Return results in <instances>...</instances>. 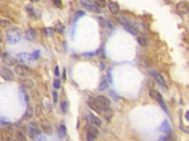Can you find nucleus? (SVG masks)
I'll return each instance as SVG.
<instances>
[{
	"mask_svg": "<svg viewBox=\"0 0 189 141\" xmlns=\"http://www.w3.org/2000/svg\"><path fill=\"white\" fill-rule=\"evenodd\" d=\"M28 132H29L30 138L33 139L34 141H47V138L41 133V131H40L37 124L34 123V122H31V123H30Z\"/></svg>",
	"mask_w": 189,
	"mask_h": 141,
	"instance_id": "1",
	"label": "nucleus"
},
{
	"mask_svg": "<svg viewBox=\"0 0 189 141\" xmlns=\"http://www.w3.org/2000/svg\"><path fill=\"white\" fill-rule=\"evenodd\" d=\"M6 39L9 44H16L20 42L21 39V34L18 29H15V28H13V29H11L9 31H7L6 34Z\"/></svg>",
	"mask_w": 189,
	"mask_h": 141,
	"instance_id": "2",
	"label": "nucleus"
},
{
	"mask_svg": "<svg viewBox=\"0 0 189 141\" xmlns=\"http://www.w3.org/2000/svg\"><path fill=\"white\" fill-rule=\"evenodd\" d=\"M87 103H88V105L94 110V111H97L98 114H103V112L106 111V109H105V106L98 101V98L95 97H89L88 98V101H87Z\"/></svg>",
	"mask_w": 189,
	"mask_h": 141,
	"instance_id": "3",
	"label": "nucleus"
},
{
	"mask_svg": "<svg viewBox=\"0 0 189 141\" xmlns=\"http://www.w3.org/2000/svg\"><path fill=\"white\" fill-rule=\"evenodd\" d=\"M13 138L14 133L11 127H4L0 131V141H12Z\"/></svg>",
	"mask_w": 189,
	"mask_h": 141,
	"instance_id": "4",
	"label": "nucleus"
},
{
	"mask_svg": "<svg viewBox=\"0 0 189 141\" xmlns=\"http://www.w3.org/2000/svg\"><path fill=\"white\" fill-rule=\"evenodd\" d=\"M81 5L87 8L89 12H93V13H99L100 12V7L97 5L95 1H93V0H81Z\"/></svg>",
	"mask_w": 189,
	"mask_h": 141,
	"instance_id": "5",
	"label": "nucleus"
},
{
	"mask_svg": "<svg viewBox=\"0 0 189 141\" xmlns=\"http://www.w3.org/2000/svg\"><path fill=\"white\" fill-rule=\"evenodd\" d=\"M14 71H15V73L18 74V75H20V76H22V78H24V76H29L30 74H31V71H30V68L29 67H27L26 65H15L14 66Z\"/></svg>",
	"mask_w": 189,
	"mask_h": 141,
	"instance_id": "6",
	"label": "nucleus"
},
{
	"mask_svg": "<svg viewBox=\"0 0 189 141\" xmlns=\"http://www.w3.org/2000/svg\"><path fill=\"white\" fill-rule=\"evenodd\" d=\"M150 96H151L153 100H155L157 102H158V103L161 105V108L164 109V111H167V108H166V105H165V102H164V100H163V96H161V94H160L159 92H157V90H154V89H151V90H150Z\"/></svg>",
	"mask_w": 189,
	"mask_h": 141,
	"instance_id": "7",
	"label": "nucleus"
},
{
	"mask_svg": "<svg viewBox=\"0 0 189 141\" xmlns=\"http://www.w3.org/2000/svg\"><path fill=\"white\" fill-rule=\"evenodd\" d=\"M0 75H1L3 79L6 80V81H13L14 80V73L8 67H1L0 68Z\"/></svg>",
	"mask_w": 189,
	"mask_h": 141,
	"instance_id": "8",
	"label": "nucleus"
},
{
	"mask_svg": "<svg viewBox=\"0 0 189 141\" xmlns=\"http://www.w3.org/2000/svg\"><path fill=\"white\" fill-rule=\"evenodd\" d=\"M15 59L24 65V64H29L31 60H33V57H31V54H29V53H27V52H21V53H19V54L16 55Z\"/></svg>",
	"mask_w": 189,
	"mask_h": 141,
	"instance_id": "9",
	"label": "nucleus"
},
{
	"mask_svg": "<svg viewBox=\"0 0 189 141\" xmlns=\"http://www.w3.org/2000/svg\"><path fill=\"white\" fill-rule=\"evenodd\" d=\"M151 75L153 76V79H154V81L159 84V86H161V87H164V88H167V83H166V81H165V79H164V76L160 74V73H158V72H151Z\"/></svg>",
	"mask_w": 189,
	"mask_h": 141,
	"instance_id": "10",
	"label": "nucleus"
},
{
	"mask_svg": "<svg viewBox=\"0 0 189 141\" xmlns=\"http://www.w3.org/2000/svg\"><path fill=\"white\" fill-rule=\"evenodd\" d=\"M1 58H3V61H4L5 65H7V66H15L16 59L13 57V55H11L9 53H4L1 55Z\"/></svg>",
	"mask_w": 189,
	"mask_h": 141,
	"instance_id": "11",
	"label": "nucleus"
},
{
	"mask_svg": "<svg viewBox=\"0 0 189 141\" xmlns=\"http://www.w3.org/2000/svg\"><path fill=\"white\" fill-rule=\"evenodd\" d=\"M176 12L180 14V15H183L186 14L187 12H189V5L186 3V1H181L176 5Z\"/></svg>",
	"mask_w": 189,
	"mask_h": 141,
	"instance_id": "12",
	"label": "nucleus"
},
{
	"mask_svg": "<svg viewBox=\"0 0 189 141\" xmlns=\"http://www.w3.org/2000/svg\"><path fill=\"white\" fill-rule=\"evenodd\" d=\"M87 119H88V122H89L93 126H101V125H102L100 118L97 117V116H94V115H92V114H89V115L87 116Z\"/></svg>",
	"mask_w": 189,
	"mask_h": 141,
	"instance_id": "13",
	"label": "nucleus"
},
{
	"mask_svg": "<svg viewBox=\"0 0 189 141\" xmlns=\"http://www.w3.org/2000/svg\"><path fill=\"white\" fill-rule=\"evenodd\" d=\"M107 6H108V8L110 9V12H111L113 14H118V12H119V6H118L117 3H115V1H108Z\"/></svg>",
	"mask_w": 189,
	"mask_h": 141,
	"instance_id": "14",
	"label": "nucleus"
},
{
	"mask_svg": "<svg viewBox=\"0 0 189 141\" xmlns=\"http://www.w3.org/2000/svg\"><path fill=\"white\" fill-rule=\"evenodd\" d=\"M24 36H26V38H27L28 41H34L35 37H36V31H35L34 29H31V28H29V29L26 30Z\"/></svg>",
	"mask_w": 189,
	"mask_h": 141,
	"instance_id": "15",
	"label": "nucleus"
},
{
	"mask_svg": "<svg viewBox=\"0 0 189 141\" xmlns=\"http://www.w3.org/2000/svg\"><path fill=\"white\" fill-rule=\"evenodd\" d=\"M98 98V101L105 106V109L106 110H109V106H110V101L107 98V97H105V96H98L97 97Z\"/></svg>",
	"mask_w": 189,
	"mask_h": 141,
	"instance_id": "16",
	"label": "nucleus"
},
{
	"mask_svg": "<svg viewBox=\"0 0 189 141\" xmlns=\"http://www.w3.org/2000/svg\"><path fill=\"white\" fill-rule=\"evenodd\" d=\"M107 88H108V80H107V76L103 75L99 83V90H106Z\"/></svg>",
	"mask_w": 189,
	"mask_h": 141,
	"instance_id": "17",
	"label": "nucleus"
},
{
	"mask_svg": "<svg viewBox=\"0 0 189 141\" xmlns=\"http://www.w3.org/2000/svg\"><path fill=\"white\" fill-rule=\"evenodd\" d=\"M124 27V29L127 30V31H129L130 34H132V35H138V30L136 29V28L132 25V24H130V23H128V24H125V25H123Z\"/></svg>",
	"mask_w": 189,
	"mask_h": 141,
	"instance_id": "18",
	"label": "nucleus"
},
{
	"mask_svg": "<svg viewBox=\"0 0 189 141\" xmlns=\"http://www.w3.org/2000/svg\"><path fill=\"white\" fill-rule=\"evenodd\" d=\"M161 132H164V133H168L169 134V132H171V126H169V123L167 122V120H165L163 124H161V126H160V128H159Z\"/></svg>",
	"mask_w": 189,
	"mask_h": 141,
	"instance_id": "19",
	"label": "nucleus"
},
{
	"mask_svg": "<svg viewBox=\"0 0 189 141\" xmlns=\"http://www.w3.org/2000/svg\"><path fill=\"white\" fill-rule=\"evenodd\" d=\"M41 128H42L43 132L47 133V134H51V133H52V127H51L48 123H42V124H41Z\"/></svg>",
	"mask_w": 189,
	"mask_h": 141,
	"instance_id": "20",
	"label": "nucleus"
},
{
	"mask_svg": "<svg viewBox=\"0 0 189 141\" xmlns=\"http://www.w3.org/2000/svg\"><path fill=\"white\" fill-rule=\"evenodd\" d=\"M13 141H26V136L21 131H18L13 138Z\"/></svg>",
	"mask_w": 189,
	"mask_h": 141,
	"instance_id": "21",
	"label": "nucleus"
},
{
	"mask_svg": "<svg viewBox=\"0 0 189 141\" xmlns=\"http://www.w3.org/2000/svg\"><path fill=\"white\" fill-rule=\"evenodd\" d=\"M12 22L9 20H6V19H0V27L1 28H8L11 27Z\"/></svg>",
	"mask_w": 189,
	"mask_h": 141,
	"instance_id": "22",
	"label": "nucleus"
},
{
	"mask_svg": "<svg viewBox=\"0 0 189 141\" xmlns=\"http://www.w3.org/2000/svg\"><path fill=\"white\" fill-rule=\"evenodd\" d=\"M87 132H89L90 134H93V135L95 136V138H97V136L99 135V131H98L97 126H90V127L88 128V131H87Z\"/></svg>",
	"mask_w": 189,
	"mask_h": 141,
	"instance_id": "23",
	"label": "nucleus"
},
{
	"mask_svg": "<svg viewBox=\"0 0 189 141\" xmlns=\"http://www.w3.org/2000/svg\"><path fill=\"white\" fill-rule=\"evenodd\" d=\"M55 30L58 31V33H63V31H64V27H63V24L60 22H57L55 24Z\"/></svg>",
	"mask_w": 189,
	"mask_h": 141,
	"instance_id": "24",
	"label": "nucleus"
},
{
	"mask_svg": "<svg viewBox=\"0 0 189 141\" xmlns=\"http://www.w3.org/2000/svg\"><path fill=\"white\" fill-rule=\"evenodd\" d=\"M33 86H34V83L31 82L30 80H24V82H23V87H24V88L31 89V88H33Z\"/></svg>",
	"mask_w": 189,
	"mask_h": 141,
	"instance_id": "25",
	"label": "nucleus"
},
{
	"mask_svg": "<svg viewBox=\"0 0 189 141\" xmlns=\"http://www.w3.org/2000/svg\"><path fill=\"white\" fill-rule=\"evenodd\" d=\"M58 133H59L60 136H65V135H66V128H65L64 125H60V126H59V128H58Z\"/></svg>",
	"mask_w": 189,
	"mask_h": 141,
	"instance_id": "26",
	"label": "nucleus"
},
{
	"mask_svg": "<svg viewBox=\"0 0 189 141\" xmlns=\"http://www.w3.org/2000/svg\"><path fill=\"white\" fill-rule=\"evenodd\" d=\"M138 43H139L142 46H146V45H147V41H146V38H145V37H142V36L138 37Z\"/></svg>",
	"mask_w": 189,
	"mask_h": 141,
	"instance_id": "27",
	"label": "nucleus"
},
{
	"mask_svg": "<svg viewBox=\"0 0 189 141\" xmlns=\"http://www.w3.org/2000/svg\"><path fill=\"white\" fill-rule=\"evenodd\" d=\"M68 102H65V101H63L61 103H60V109H61V111L63 112H66L68 111Z\"/></svg>",
	"mask_w": 189,
	"mask_h": 141,
	"instance_id": "28",
	"label": "nucleus"
},
{
	"mask_svg": "<svg viewBox=\"0 0 189 141\" xmlns=\"http://www.w3.org/2000/svg\"><path fill=\"white\" fill-rule=\"evenodd\" d=\"M99 23H100V25H101V27H108V25L110 24L108 21H106V20H105V19H102V17H100V19H99Z\"/></svg>",
	"mask_w": 189,
	"mask_h": 141,
	"instance_id": "29",
	"label": "nucleus"
},
{
	"mask_svg": "<svg viewBox=\"0 0 189 141\" xmlns=\"http://www.w3.org/2000/svg\"><path fill=\"white\" fill-rule=\"evenodd\" d=\"M97 5L100 6V7H106L107 6V3L105 0H97Z\"/></svg>",
	"mask_w": 189,
	"mask_h": 141,
	"instance_id": "30",
	"label": "nucleus"
},
{
	"mask_svg": "<svg viewBox=\"0 0 189 141\" xmlns=\"http://www.w3.org/2000/svg\"><path fill=\"white\" fill-rule=\"evenodd\" d=\"M53 87H55L56 89H59V87H60V80H59V79H55V81H53Z\"/></svg>",
	"mask_w": 189,
	"mask_h": 141,
	"instance_id": "31",
	"label": "nucleus"
},
{
	"mask_svg": "<svg viewBox=\"0 0 189 141\" xmlns=\"http://www.w3.org/2000/svg\"><path fill=\"white\" fill-rule=\"evenodd\" d=\"M84 15H85V12H84V11H79V12L76 13L74 20H77V19H79V17H81V16H84Z\"/></svg>",
	"mask_w": 189,
	"mask_h": 141,
	"instance_id": "32",
	"label": "nucleus"
},
{
	"mask_svg": "<svg viewBox=\"0 0 189 141\" xmlns=\"http://www.w3.org/2000/svg\"><path fill=\"white\" fill-rule=\"evenodd\" d=\"M94 139H95V136H94L93 134H90L89 132H87V140H88V141H93Z\"/></svg>",
	"mask_w": 189,
	"mask_h": 141,
	"instance_id": "33",
	"label": "nucleus"
},
{
	"mask_svg": "<svg viewBox=\"0 0 189 141\" xmlns=\"http://www.w3.org/2000/svg\"><path fill=\"white\" fill-rule=\"evenodd\" d=\"M40 55V51H35L33 54H31V57H33V59H37Z\"/></svg>",
	"mask_w": 189,
	"mask_h": 141,
	"instance_id": "34",
	"label": "nucleus"
},
{
	"mask_svg": "<svg viewBox=\"0 0 189 141\" xmlns=\"http://www.w3.org/2000/svg\"><path fill=\"white\" fill-rule=\"evenodd\" d=\"M52 1H53V4L57 7H61V1H60V0H52Z\"/></svg>",
	"mask_w": 189,
	"mask_h": 141,
	"instance_id": "35",
	"label": "nucleus"
},
{
	"mask_svg": "<svg viewBox=\"0 0 189 141\" xmlns=\"http://www.w3.org/2000/svg\"><path fill=\"white\" fill-rule=\"evenodd\" d=\"M55 75H56V76H58V75H59V67H58V66H56V67H55Z\"/></svg>",
	"mask_w": 189,
	"mask_h": 141,
	"instance_id": "36",
	"label": "nucleus"
},
{
	"mask_svg": "<svg viewBox=\"0 0 189 141\" xmlns=\"http://www.w3.org/2000/svg\"><path fill=\"white\" fill-rule=\"evenodd\" d=\"M4 41V34H3V31L0 30V43H1Z\"/></svg>",
	"mask_w": 189,
	"mask_h": 141,
	"instance_id": "37",
	"label": "nucleus"
},
{
	"mask_svg": "<svg viewBox=\"0 0 189 141\" xmlns=\"http://www.w3.org/2000/svg\"><path fill=\"white\" fill-rule=\"evenodd\" d=\"M184 117H186V119H187V120L189 122V111H187V112H186V115H184Z\"/></svg>",
	"mask_w": 189,
	"mask_h": 141,
	"instance_id": "38",
	"label": "nucleus"
},
{
	"mask_svg": "<svg viewBox=\"0 0 189 141\" xmlns=\"http://www.w3.org/2000/svg\"><path fill=\"white\" fill-rule=\"evenodd\" d=\"M53 101L57 102V93L56 92H53Z\"/></svg>",
	"mask_w": 189,
	"mask_h": 141,
	"instance_id": "39",
	"label": "nucleus"
},
{
	"mask_svg": "<svg viewBox=\"0 0 189 141\" xmlns=\"http://www.w3.org/2000/svg\"><path fill=\"white\" fill-rule=\"evenodd\" d=\"M3 55V51H1V49H0V57H1Z\"/></svg>",
	"mask_w": 189,
	"mask_h": 141,
	"instance_id": "40",
	"label": "nucleus"
},
{
	"mask_svg": "<svg viewBox=\"0 0 189 141\" xmlns=\"http://www.w3.org/2000/svg\"><path fill=\"white\" fill-rule=\"evenodd\" d=\"M31 1H38V0H31Z\"/></svg>",
	"mask_w": 189,
	"mask_h": 141,
	"instance_id": "41",
	"label": "nucleus"
}]
</instances>
